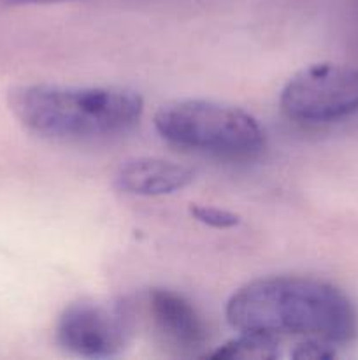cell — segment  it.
Segmentation results:
<instances>
[{
  "label": "cell",
  "instance_id": "obj_1",
  "mask_svg": "<svg viewBox=\"0 0 358 360\" xmlns=\"http://www.w3.org/2000/svg\"><path fill=\"white\" fill-rule=\"evenodd\" d=\"M227 320L239 333L302 336L346 343L357 334V311L350 299L325 281L272 276L239 288L227 304Z\"/></svg>",
  "mask_w": 358,
  "mask_h": 360
},
{
  "label": "cell",
  "instance_id": "obj_2",
  "mask_svg": "<svg viewBox=\"0 0 358 360\" xmlns=\"http://www.w3.org/2000/svg\"><path fill=\"white\" fill-rule=\"evenodd\" d=\"M9 108L32 132L53 139L116 136L139 123L144 101L121 86L23 84L9 94Z\"/></svg>",
  "mask_w": 358,
  "mask_h": 360
},
{
  "label": "cell",
  "instance_id": "obj_3",
  "mask_svg": "<svg viewBox=\"0 0 358 360\" xmlns=\"http://www.w3.org/2000/svg\"><path fill=\"white\" fill-rule=\"evenodd\" d=\"M154 129L168 143L218 157H251L263 146V130L239 108L200 98L161 105Z\"/></svg>",
  "mask_w": 358,
  "mask_h": 360
},
{
  "label": "cell",
  "instance_id": "obj_4",
  "mask_svg": "<svg viewBox=\"0 0 358 360\" xmlns=\"http://www.w3.org/2000/svg\"><path fill=\"white\" fill-rule=\"evenodd\" d=\"M288 118L329 123L358 111V69L340 63H314L288 79L279 97Z\"/></svg>",
  "mask_w": 358,
  "mask_h": 360
},
{
  "label": "cell",
  "instance_id": "obj_5",
  "mask_svg": "<svg viewBox=\"0 0 358 360\" xmlns=\"http://www.w3.org/2000/svg\"><path fill=\"white\" fill-rule=\"evenodd\" d=\"M132 334L130 316L121 306L76 302L63 309L56 323L58 343L70 354L107 359L125 350Z\"/></svg>",
  "mask_w": 358,
  "mask_h": 360
},
{
  "label": "cell",
  "instance_id": "obj_6",
  "mask_svg": "<svg viewBox=\"0 0 358 360\" xmlns=\"http://www.w3.org/2000/svg\"><path fill=\"white\" fill-rule=\"evenodd\" d=\"M151 320L168 345L185 354H193L207 343L202 319L181 294L167 288H153L147 295Z\"/></svg>",
  "mask_w": 358,
  "mask_h": 360
},
{
  "label": "cell",
  "instance_id": "obj_7",
  "mask_svg": "<svg viewBox=\"0 0 358 360\" xmlns=\"http://www.w3.org/2000/svg\"><path fill=\"white\" fill-rule=\"evenodd\" d=\"M195 178L193 169L165 158H132L116 172V185L132 195H168L188 186Z\"/></svg>",
  "mask_w": 358,
  "mask_h": 360
},
{
  "label": "cell",
  "instance_id": "obj_8",
  "mask_svg": "<svg viewBox=\"0 0 358 360\" xmlns=\"http://www.w3.org/2000/svg\"><path fill=\"white\" fill-rule=\"evenodd\" d=\"M276 338L265 334L241 333V336L228 341L227 345L218 348L211 357L214 359H253V360H270L279 355Z\"/></svg>",
  "mask_w": 358,
  "mask_h": 360
},
{
  "label": "cell",
  "instance_id": "obj_9",
  "mask_svg": "<svg viewBox=\"0 0 358 360\" xmlns=\"http://www.w3.org/2000/svg\"><path fill=\"white\" fill-rule=\"evenodd\" d=\"M190 214L200 224L213 229H234L241 224V217L232 211L221 210L216 206H204V204H192Z\"/></svg>",
  "mask_w": 358,
  "mask_h": 360
},
{
  "label": "cell",
  "instance_id": "obj_10",
  "mask_svg": "<svg viewBox=\"0 0 358 360\" xmlns=\"http://www.w3.org/2000/svg\"><path fill=\"white\" fill-rule=\"evenodd\" d=\"M7 7H21V6H46V4L70 2V0H0Z\"/></svg>",
  "mask_w": 358,
  "mask_h": 360
}]
</instances>
